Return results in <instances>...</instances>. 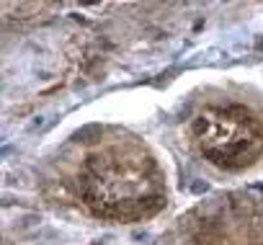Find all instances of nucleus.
I'll return each instance as SVG.
<instances>
[{
  "label": "nucleus",
  "mask_w": 263,
  "mask_h": 245,
  "mask_svg": "<svg viewBox=\"0 0 263 245\" xmlns=\"http://www.w3.org/2000/svg\"><path fill=\"white\" fill-rule=\"evenodd\" d=\"M191 137L212 165L240 170L263 155V119L240 103L207 106L193 116Z\"/></svg>",
  "instance_id": "3"
},
{
  "label": "nucleus",
  "mask_w": 263,
  "mask_h": 245,
  "mask_svg": "<svg viewBox=\"0 0 263 245\" xmlns=\"http://www.w3.org/2000/svg\"><path fill=\"white\" fill-rule=\"evenodd\" d=\"M52 183L80 209L108 222H142L168 204L165 173L126 129L85 127L57 152Z\"/></svg>",
  "instance_id": "1"
},
{
  "label": "nucleus",
  "mask_w": 263,
  "mask_h": 245,
  "mask_svg": "<svg viewBox=\"0 0 263 245\" xmlns=\"http://www.w3.org/2000/svg\"><path fill=\"white\" fill-rule=\"evenodd\" d=\"M155 245H263V196L227 191L202 199Z\"/></svg>",
  "instance_id": "2"
}]
</instances>
